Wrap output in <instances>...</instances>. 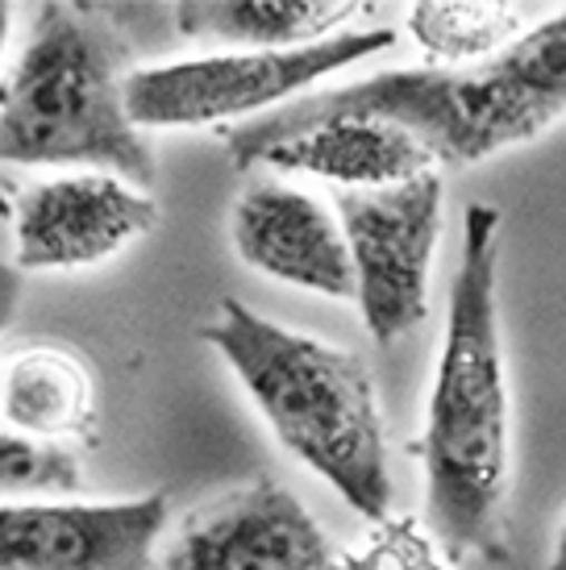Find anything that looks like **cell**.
I'll list each match as a JSON object with an SVG mask.
<instances>
[{"label":"cell","instance_id":"6da1fadb","mask_svg":"<svg viewBox=\"0 0 566 570\" xmlns=\"http://www.w3.org/2000/svg\"><path fill=\"white\" fill-rule=\"evenodd\" d=\"M500 229L496 205H467L455 279L446 301L433 387L417 459L429 529L450 554L504 562L513 483V380L500 325Z\"/></svg>","mask_w":566,"mask_h":570},{"label":"cell","instance_id":"7a4b0ae2","mask_svg":"<svg viewBox=\"0 0 566 570\" xmlns=\"http://www.w3.org/2000/svg\"><path fill=\"white\" fill-rule=\"evenodd\" d=\"M330 117L392 121L409 129L441 167H479L513 146L537 142L566 121V9L488 63L400 67L316 88L258 121L234 126L225 134V150L237 171H246L267 142Z\"/></svg>","mask_w":566,"mask_h":570},{"label":"cell","instance_id":"3957f363","mask_svg":"<svg viewBox=\"0 0 566 570\" xmlns=\"http://www.w3.org/2000/svg\"><path fill=\"white\" fill-rule=\"evenodd\" d=\"M201 337L292 459L371 524L392 512L388 425L375 380L354 350L280 325L234 296L217 304Z\"/></svg>","mask_w":566,"mask_h":570},{"label":"cell","instance_id":"277c9868","mask_svg":"<svg viewBox=\"0 0 566 570\" xmlns=\"http://www.w3.org/2000/svg\"><path fill=\"white\" fill-rule=\"evenodd\" d=\"M129 42L100 4L30 9L26 47L0 83V163L79 167L155 188V150L126 105Z\"/></svg>","mask_w":566,"mask_h":570},{"label":"cell","instance_id":"5b68a950","mask_svg":"<svg viewBox=\"0 0 566 570\" xmlns=\"http://www.w3.org/2000/svg\"><path fill=\"white\" fill-rule=\"evenodd\" d=\"M392 47L396 30L362 26L300 50H213L196 59L134 67L126 80V105L138 129H208L230 121L246 126Z\"/></svg>","mask_w":566,"mask_h":570},{"label":"cell","instance_id":"8992f818","mask_svg":"<svg viewBox=\"0 0 566 570\" xmlns=\"http://www.w3.org/2000/svg\"><path fill=\"white\" fill-rule=\"evenodd\" d=\"M338 222L354 263V301L375 346H396L429 317V271L441 242L438 171L375 191H338Z\"/></svg>","mask_w":566,"mask_h":570},{"label":"cell","instance_id":"52a82bcc","mask_svg":"<svg viewBox=\"0 0 566 570\" xmlns=\"http://www.w3.org/2000/svg\"><path fill=\"white\" fill-rule=\"evenodd\" d=\"M338 558L342 550L296 491L254 475L192 508L158 570H338Z\"/></svg>","mask_w":566,"mask_h":570},{"label":"cell","instance_id":"ba28073f","mask_svg":"<svg viewBox=\"0 0 566 570\" xmlns=\"http://www.w3.org/2000/svg\"><path fill=\"white\" fill-rule=\"evenodd\" d=\"M172 495L0 504V570H150Z\"/></svg>","mask_w":566,"mask_h":570},{"label":"cell","instance_id":"9c48e42d","mask_svg":"<svg viewBox=\"0 0 566 570\" xmlns=\"http://www.w3.org/2000/svg\"><path fill=\"white\" fill-rule=\"evenodd\" d=\"M158 200L117 175L71 171L38 179L13 200L17 271H79L155 234Z\"/></svg>","mask_w":566,"mask_h":570},{"label":"cell","instance_id":"30bf717a","mask_svg":"<svg viewBox=\"0 0 566 570\" xmlns=\"http://www.w3.org/2000/svg\"><path fill=\"white\" fill-rule=\"evenodd\" d=\"M230 238L237 258L258 275L330 301H354V263L342 222L313 191L258 179L234 200Z\"/></svg>","mask_w":566,"mask_h":570},{"label":"cell","instance_id":"8fae6325","mask_svg":"<svg viewBox=\"0 0 566 570\" xmlns=\"http://www.w3.org/2000/svg\"><path fill=\"white\" fill-rule=\"evenodd\" d=\"M251 167L325 179L342 191H375L409 184L424 171H438V159L409 129L392 126V121L330 117V121H313V126L292 129V134L267 142L251 159Z\"/></svg>","mask_w":566,"mask_h":570},{"label":"cell","instance_id":"7c38bea8","mask_svg":"<svg viewBox=\"0 0 566 570\" xmlns=\"http://www.w3.org/2000/svg\"><path fill=\"white\" fill-rule=\"evenodd\" d=\"M367 4L354 0H184L175 4V30L192 42L230 50H300L347 33Z\"/></svg>","mask_w":566,"mask_h":570},{"label":"cell","instance_id":"4fadbf2b","mask_svg":"<svg viewBox=\"0 0 566 570\" xmlns=\"http://www.w3.org/2000/svg\"><path fill=\"white\" fill-rule=\"evenodd\" d=\"M0 412L4 421L42 442L92 438L96 383L79 354L59 346H30L9 354L0 375Z\"/></svg>","mask_w":566,"mask_h":570},{"label":"cell","instance_id":"5bb4252c","mask_svg":"<svg viewBox=\"0 0 566 570\" xmlns=\"http://www.w3.org/2000/svg\"><path fill=\"white\" fill-rule=\"evenodd\" d=\"M550 4L520 0H421L409 9V38L433 67L488 63L541 26Z\"/></svg>","mask_w":566,"mask_h":570},{"label":"cell","instance_id":"9a60e30c","mask_svg":"<svg viewBox=\"0 0 566 570\" xmlns=\"http://www.w3.org/2000/svg\"><path fill=\"white\" fill-rule=\"evenodd\" d=\"M338 570H458V558L412 512H388L371 524L362 546L342 550Z\"/></svg>","mask_w":566,"mask_h":570},{"label":"cell","instance_id":"2e32d148","mask_svg":"<svg viewBox=\"0 0 566 570\" xmlns=\"http://www.w3.org/2000/svg\"><path fill=\"white\" fill-rule=\"evenodd\" d=\"M84 471L79 459L59 442L26 438V433H0V504H21V495L38 491H79Z\"/></svg>","mask_w":566,"mask_h":570},{"label":"cell","instance_id":"e0dca14e","mask_svg":"<svg viewBox=\"0 0 566 570\" xmlns=\"http://www.w3.org/2000/svg\"><path fill=\"white\" fill-rule=\"evenodd\" d=\"M17 304H21V271L17 263H0V337L13 325Z\"/></svg>","mask_w":566,"mask_h":570},{"label":"cell","instance_id":"ac0fdd59","mask_svg":"<svg viewBox=\"0 0 566 570\" xmlns=\"http://www.w3.org/2000/svg\"><path fill=\"white\" fill-rule=\"evenodd\" d=\"M541 570H566V517H563V524H558V533H554L550 558H546Z\"/></svg>","mask_w":566,"mask_h":570},{"label":"cell","instance_id":"d6986e66","mask_svg":"<svg viewBox=\"0 0 566 570\" xmlns=\"http://www.w3.org/2000/svg\"><path fill=\"white\" fill-rule=\"evenodd\" d=\"M13 4H0V59H4V42H9V30H13Z\"/></svg>","mask_w":566,"mask_h":570}]
</instances>
